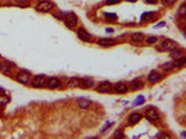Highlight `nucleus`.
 <instances>
[{"label": "nucleus", "instance_id": "obj_28", "mask_svg": "<svg viewBox=\"0 0 186 139\" xmlns=\"http://www.w3.org/2000/svg\"><path fill=\"white\" fill-rule=\"evenodd\" d=\"M158 137L161 138H170V136H169V135H168L165 133H162L161 134V135H159V136Z\"/></svg>", "mask_w": 186, "mask_h": 139}, {"label": "nucleus", "instance_id": "obj_19", "mask_svg": "<svg viewBox=\"0 0 186 139\" xmlns=\"http://www.w3.org/2000/svg\"><path fill=\"white\" fill-rule=\"evenodd\" d=\"M186 62V58L185 56H183V57L180 58L176 60L172 64L173 67H180L182 66H183L184 64H185Z\"/></svg>", "mask_w": 186, "mask_h": 139}, {"label": "nucleus", "instance_id": "obj_11", "mask_svg": "<svg viewBox=\"0 0 186 139\" xmlns=\"http://www.w3.org/2000/svg\"><path fill=\"white\" fill-rule=\"evenodd\" d=\"M144 83L142 81L138 80V79H135L133 80L132 82H131L130 86L131 88L133 90H140L144 88Z\"/></svg>", "mask_w": 186, "mask_h": 139}, {"label": "nucleus", "instance_id": "obj_8", "mask_svg": "<svg viewBox=\"0 0 186 139\" xmlns=\"http://www.w3.org/2000/svg\"><path fill=\"white\" fill-rule=\"evenodd\" d=\"M146 118L150 121H156L159 119V115L157 112L152 108H149L145 111Z\"/></svg>", "mask_w": 186, "mask_h": 139}, {"label": "nucleus", "instance_id": "obj_22", "mask_svg": "<svg viewBox=\"0 0 186 139\" xmlns=\"http://www.w3.org/2000/svg\"><path fill=\"white\" fill-rule=\"evenodd\" d=\"M11 67V65L7 63L2 62L0 64V70L3 72L6 73L8 72L10 70Z\"/></svg>", "mask_w": 186, "mask_h": 139}, {"label": "nucleus", "instance_id": "obj_24", "mask_svg": "<svg viewBox=\"0 0 186 139\" xmlns=\"http://www.w3.org/2000/svg\"><path fill=\"white\" fill-rule=\"evenodd\" d=\"M176 1V0H161V2L162 4L164 6L168 7L171 6L174 4Z\"/></svg>", "mask_w": 186, "mask_h": 139}, {"label": "nucleus", "instance_id": "obj_15", "mask_svg": "<svg viewBox=\"0 0 186 139\" xmlns=\"http://www.w3.org/2000/svg\"><path fill=\"white\" fill-rule=\"evenodd\" d=\"M160 78H161V75L159 72L155 71H152L149 74L148 79L151 82H154L158 80Z\"/></svg>", "mask_w": 186, "mask_h": 139}, {"label": "nucleus", "instance_id": "obj_3", "mask_svg": "<svg viewBox=\"0 0 186 139\" xmlns=\"http://www.w3.org/2000/svg\"><path fill=\"white\" fill-rule=\"evenodd\" d=\"M46 83L45 78L41 75L36 76L32 80V85L34 88H41L44 86Z\"/></svg>", "mask_w": 186, "mask_h": 139}, {"label": "nucleus", "instance_id": "obj_18", "mask_svg": "<svg viewBox=\"0 0 186 139\" xmlns=\"http://www.w3.org/2000/svg\"><path fill=\"white\" fill-rule=\"evenodd\" d=\"M78 104L81 108L86 109L90 106L91 102L88 99L82 98L78 101Z\"/></svg>", "mask_w": 186, "mask_h": 139}, {"label": "nucleus", "instance_id": "obj_5", "mask_svg": "<svg viewBox=\"0 0 186 139\" xmlns=\"http://www.w3.org/2000/svg\"><path fill=\"white\" fill-rule=\"evenodd\" d=\"M17 80L24 84H27L30 79V74L25 71H20L16 76Z\"/></svg>", "mask_w": 186, "mask_h": 139}, {"label": "nucleus", "instance_id": "obj_6", "mask_svg": "<svg viewBox=\"0 0 186 139\" xmlns=\"http://www.w3.org/2000/svg\"><path fill=\"white\" fill-rule=\"evenodd\" d=\"M161 47L165 51H173L176 49V43L170 39H166L161 43Z\"/></svg>", "mask_w": 186, "mask_h": 139}, {"label": "nucleus", "instance_id": "obj_16", "mask_svg": "<svg viewBox=\"0 0 186 139\" xmlns=\"http://www.w3.org/2000/svg\"><path fill=\"white\" fill-rule=\"evenodd\" d=\"M145 37L144 35L140 32H137L133 34L132 36V40L136 42H140L144 40Z\"/></svg>", "mask_w": 186, "mask_h": 139}, {"label": "nucleus", "instance_id": "obj_30", "mask_svg": "<svg viewBox=\"0 0 186 139\" xmlns=\"http://www.w3.org/2000/svg\"><path fill=\"white\" fill-rule=\"evenodd\" d=\"M146 3L151 4H156L158 2V0H145Z\"/></svg>", "mask_w": 186, "mask_h": 139}, {"label": "nucleus", "instance_id": "obj_10", "mask_svg": "<svg viewBox=\"0 0 186 139\" xmlns=\"http://www.w3.org/2000/svg\"><path fill=\"white\" fill-rule=\"evenodd\" d=\"M98 44L103 47H110L116 44V41L112 39H102L98 42Z\"/></svg>", "mask_w": 186, "mask_h": 139}, {"label": "nucleus", "instance_id": "obj_13", "mask_svg": "<svg viewBox=\"0 0 186 139\" xmlns=\"http://www.w3.org/2000/svg\"><path fill=\"white\" fill-rule=\"evenodd\" d=\"M114 89L116 92L120 94H124L127 91L128 87L126 84L122 83H118L115 84Z\"/></svg>", "mask_w": 186, "mask_h": 139}, {"label": "nucleus", "instance_id": "obj_7", "mask_svg": "<svg viewBox=\"0 0 186 139\" xmlns=\"http://www.w3.org/2000/svg\"><path fill=\"white\" fill-rule=\"evenodd\" d=\"M77 35L80 39L85 42H89L91 39V35L84 28H80L77 30Z\"/></svg>", "mask_w": 186, "mask_h": 139}, {"label": "nucleus", "instance_id": "obj_29", "mask_svg": "<svg viewBox=\"0 0 186 139\" xmlns=\"http://www.w3.org/2000/svg\"><path fill=\"white\" fill-rule=\"evenodd\" d=\"M165 25V22L162 21V22H161L158 23L156 26H155V28H161V27H163V26H164V25Z\"/></svg>", "mask_w": 186, "mask_h": 139}, {"label": "nucleus", "instance_id": "obj_25", "mask_svg": "<svg viewBox=\"0 0 186 139\" xmlns=\"http://www.w3.org/2000/svg\"><path fill=\"white\" fill-rule=\"evenodd\" d=\"M114 136L116 138H122L123 136V133L121 130H118L115 132Z\"/></svg>", "mask_w": 186, "mask_h": 139}, {"label": "nucleus", "instance_id": "obj_27", "mask_svg": "<svg viewBox=\"0 0 186 139\" xmlns=\"http://www.w3.org/2000/svg\"><path fill=\"white\" fill-rule=\"evenodd\" d=\"M157 41V38L155 37H151L146 40V42L149 43H154Z\"/></svg>", "mask_w": 186, "mask_h": 139}, {"label": "nucleus", "instance_id": "obj_33", "mask_svg": "<svg viewBox=\"0 0 186 139\" xmlns=\"http://www.w3.org/2000/svg\"><path fill=\"white\" fill-rule=\"evenodd\" d=\"M113 31H114V29L111 28H109L106 29V32H108V33H111Z\"/></svg>", "mask_w": 186, "mask_h": 139}, {"label": "nucleus", "instance_id": "obj_4", "mask_svg": "<svg viewBox=\"0 0 186 139\" xmlns=\"http://www.w3.org/2000/svg\"><path fill=\"white\" fill-rule=\"evenodd\" d=\"M112 84L108 82H104L99 84L96 88V90L100 93L109 92L112 89Z\"/></svg>", "mask_w": 186, "mask_h": 139}, {"label": "nucleus", "instance_id": "obj_17", "mask_svg": "<svg viewBox=\"0 0 186 139\" xmlns=\"http://www.w3.org/2000/svg\"><path fill=\"white\" fill-rule=\"evenodd\" d=\"M80 78H72L68 82V86L71 88H74L78 87L79 85Z\"/></svg>", "mask_w": 186, "mask_h": 139}, {"label": "nucleus", "instance_id": "obj_31", "mask_svg": "<svg viewBox=\"0 0 186 139\" xmlns=\"http://www.w3.org/2000/svg\"><path fill=\"white\" fill-rule=\"evenodd\" d=\"M5 95H6V93H5V90H4L3 89L0 88V97L5 96Z\"/></svg>", "mask_w": 186, "mask_h": 139}, {"label": "nucleus", "instance_id": "obj_14", "mask_svg": "<svg viewBox=\"0 0 186 139\" xmlns=\"http://www.w3.org/2000/svg\"><path fill=\"white\" fill-rule=\"evenodd\" d=\"M142 115L139 113H133L128 117V121L132 124H135L141 120Z\"/></svg>", "mask_w": 186, "mask_h": 139}, {"label": "nucleus", "instance_id": "obj_20", "mask_svg": "<svg viewBox=\"0 0 186 139\" xmlns=\"http://www.w3.org/2000/svg\"><path fill=\"white\" fill-rule=\"evenodd\" d=\"M145 97L142 95H139L135 99L134 102L133 103V106L134 107H136L139 106L140 105H142L145 103Z\"/></svg>", "mask_w": 186, "mask_h": 139}, {"label": "nucleus", "instance_id": "obj_34", "mask_svg": "<svg viewBox=\"0 0 186 139\" xmlns=\"http://www.w3.org/2000/svg\"><path fill=\"white\" fill-rule=\"evenodd\" d=\"M126 1H128V2H132V3H134V2H135L137 0H126Z\"/></svg>", "mask_w": 186, "mask_h": 139}, {"label": "nucleus", "instance_id": "obj_21", "mask_svg": "<svg viewBox=\"0 0 186 139\" xmlns=\"http://www.w3.org/2000/svg\"><path fill=\"white\" fill-rule=\"evenodd\" d=\"M153 13L152 12H146L141 15V19L142 21H149L153 18Z\"/></svg>", "mask_w": 186, "mask_h": 139}, {"label": "nucleus", "instance_id": "obj_1", "mask_svg": "<svg viewBox=\"0 0 186 139\" xmlns=\"http://www.w3.org/2000/svg\"><path fill=\"white\" fill-rule=\"evenodd\" d=\"M77 19L76 15L73 13H69L64 17V22L69 28L75 27L77 24Z\"/></svg>", "mask_w": 186, "mask_h": 139}, {"label": "nucleus", "instance_id": "obj_32", "mask_svg": "<svg viewBox=\"0 0 186 139\" xmlns=\"http://www.w3.org/2000/svg\"><path fill=\"white\" fill-rule=\"evenodd\" d=\"M14 1L17 3H24L27 2V0H14Z\"/></svg>", "mask_w": 186, "mask_h": 139}, {"label": "nucleus", "instance_id": "obj_2", "mask_svg": "<svg viewBox=\"0 0 186 139\" xmlns=\"http://www.w3.org/2000/svg\"><path fill=\"white\" fill-rule=\"evenodd\" d=\"M54 7V4L49 1H42L36 7V9L40 12L46 13L50 11Z\"/></svg>", "mask_w": 186, "mask_h": 139}, {"label": "nucleus", "instance_id": "obj_12", "mask_svg": "<svg viewBox=\"0 0 186 139\" xmlns=\"http://www.w3.org/2000/svg\"><path fill=\"white\" fill-rule=\"evenodd\" d=\"M61 85L60 80L57 78L55 77H52L49 78V79L47 81V85L49 88L51 89H55L57 88Z\"/></svg>", "mask_w": 186, "mask_h": 139}, {"label": "nucleus", "instance_id": "obj_23", "mask_svg": "<svg viewBox=\"0 0 186 139\" xmlns=\"http://www.w3.org/2000/svg\"><path fill=\"white\" fill-rule=\"evenodd\" d=\"M105 18L107 19V20L112 21H115L116 19V15L114 13H106L105 14Z\"/></svg>", "mask_w": 186, "mask_h": 139}, {"label": "nucleus", "instance_id": "obj_26", "mask_svg": "<svg viewBox=\"0 0 186 139\" xmlns=\"http://www.w3.org/2000/svg\"><path fill=\"white\" fill-rule=\"evenodd\" d=\"M121 0H106V3L107 5H114V4L119 3Z\"/></svg>", "mask_w": 186, "mask_h": 139}, {"label": "nucleus", "instance_id": "obj_9", "mask_svg": "<svg viewBox=\"0 0 186 139\" xmlns=\"http://www.w3.org/2000/svg\"><path fill=\"white\" fill-rule=\"evenodd\" d=\"M93 85V82L92 80L90 79H84V78H80L79 85L80 88L84 89H87Z\"/></svg>", "mask_w": 186, "mask_h": 139}]
</instances>
